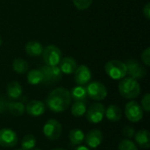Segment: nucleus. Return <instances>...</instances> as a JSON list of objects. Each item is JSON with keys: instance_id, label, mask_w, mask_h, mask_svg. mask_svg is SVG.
Segmentation results:
<instances>
[{"instance_id": "7ed1b4c3", "label": "nucleus", "mask_w": 150, "mask_h": 150, "mask_svg": "<svg viewBox=\"0 0 150 150\" xmlns=\"http://www.w3.org/2000/svg\"><path fill=\"white\" fill-rule=\"evenodd\" d=\"M106 75L113 80H121L127 75V69L125 62L119 60H112L105 65Z\"/></svg>"}, {"instance_id": "b1692460", "label": "nucleus", "mask_w": 150, "mask_h": 150, "mask_svg": "<svg viewBox=\"0 0 150 150\" xmlns=\"http://www.w3.org/2000/svg\"><path fill=\"white\" fill-rule=\"evenodd\" d=\"M43 74L40 69H31L27 74V82L29 84L37 85L43 83Z\"/></svg>"}, {"instance_id": "dca6fc26", "label": "nucleus", "mask_w": 150, "mask_h": 150, "mask_svg": "<svg viewBox=\"0 0 150 150\" xmlns=\"http://www.w3.org/2000/svg\"><path fill=\"white\" fill-rule=\"evenodd\" d=\"M135 143L143 149H148L150 147V134L149 132L147 129H142L139 130L137 133H135L134 136Z\"/></svg>"}, {"instance_id": "c756f323", "label": "nucleus", "mask_w": 150, "mask_h": 150, "mask_svg": "<svg viewBox=\"0 0 150 150\" xmlns=\"http://www.w3.org/2000/svg\"><path fill=\"white\" fill-rule=\"evenodd\" d=\"M122 134L127 139H132V138H134V136L135 134V130L133 127L127 126L122 129Z\"/></svg>"}, {"instance_id": "7c9ffc66", "label": "nucleus", "mask_w": 150, "mask_h": 150, "mask_svg": "<svg viewBox=\"0 0 150 150\" xmlns=\"http://www.w3.org/2000/svg\"><path fill=\"white\" fill-rule=\"evenodd\" d=\"M142 61L147 66L150 65V47H147L142 54Z\"/></svg>"}, {"instance_id": "c85d7f7f", "label": "nucleus", "mask_w": 150, "mask_h": 150, "mask_svg": "<svg viewBox=\"0 0 150 150\" xmlns=\"http://www.w3.org/2000/svg\"><path fill=\"white\" fill-rule=\"evenodd\" d=\"M142 108L143 111L149 112L150 111V94L146 93L142 99Z\"/></svg>"}, {"instance_id": "393cba45", "label": "nucleus", "mask_w": 150, "mask_h": 150, "mask_svg": "<svg viewBox=\"0 0 150 150\" xmlns=\"http://www.w3.org/2000/svg\"><path fill=\"white\" fill-rule=\"evenodd\" d=\"M28 68H29L28 63L24 59L18 58V59H15L12 62V69L16 73L24 74V73L27 72Z\"/></svg>"}, {"instance_id": "ddd939ff", "label": "nucleus", "mask_w": 150, "mask_h": 150, "mask_svg": "<svg viewBox=\"0 0 150 150\" xmlns=\"http://www.w3.org/2000/svg\"><path fill=\"white\" fill-rule=\"evenodd\" d=\"M75 81L77 85H86L91 79V72L86 65H80L75 70Z\"/></svg>"}, {"instance_id": "aec40b11", "label": "nucleus", "mask_w": 150, "mask_h": 150, "mask_svg": "<svg viewBox=\"0 0 150 150\" xmlns=\"http://www.w3.org/2000/svg\"><path fill=\"white\" fill-rule=\"evenodd\" d=\"M69 93L71 99H74L75 101H86L88 97L86 87L84 85H77L72 88Z\"/></svg>"}, {"instance_id": "2eb2a0df", "label": "nucleus", "mask_w": 150, "mask_h": 150, "mask_svg": "<svg viewBox=\"0 0 150 150\" xmlns=\"http://www.w3.org/2000/svg\"><path fill=\"white\" fill-rule=\"evenodd\" d=\"M59 68L62 74L70 75V74H73L75 70L76 69L77 63L74 58L67 56L61 60L59 63Z\"/></svg>"}, {"instance_id": "473e14b6", "label": "nucleus", "mask_w": 150, "mask_h": 150, "mask_svg": "<svg viewBox=\"0 0 150 150\" xmlns=\"http://www.w3.org/2000/svg\"><path fill=\"white\" fill-rule=\"evenodd\" d=\"M75 150H90V149L88 147H86V146H81V145H79Z\"/></svg>"}, {"instance_id": "4468645a", "label": "nucleus", "mask_w": 150, "mask_h": 150, "mask_svg": "<svg viewBox=\"0 0 150 150\" xmlns=\"http://www.w3.org/2000/svg\"><path fill=\"white\" fill-rule=\"evenodd\" d=\"M25 112L29 116L40 117L43 115L46 112V105L42 101L40 100H31L25 105Z\"/></svg>"}, {"instance_id": "a211bd4d", "label": "nucleus", "mask_w": 150, "mask_h": 150, "mask_svg": "<svg viewBox=\"0 0 150 150\" xmlns=\"http://www.w3.org/2000/svg\"><path fill=\"white\" fill-rule=\"evenodd\" d=\"M105 117L112 122H118L122 118V111L116 105H110L107 108H105Z\"/></svg>"}, {"instance_id": "f704fd0d", "label": "nucleus", "mask_w": 150, "mask_h": 150, "mask_svg": "<svg viewBox=\"0 0 150 150\" xmlns=\"http://www.w3.org/2000/svg\"><path fill=\"white\" fill-rule=\"evenodd\" d=\"M2 44H3V40H2V38L0 37V47L2 46Z\"/></svg>"}, {"instance_id": "20e7f679", "label": "nucleus", "mask_w": 150, "mask_h": 150, "mask_svg": "<svg viewBox=\"0 0 150 150\" xmlns=\"http://www.w3.org/2000/svg\"><path fill=\"white\" fill-rule=\"evenodd\" d=\"M41 54L47 66H58L62 60V51L54 45H49L43 48Z\"/></svg>"}, {"instance_id": "f8f14e48", "label": "nucleus", "mask_w": 150, "mask_h": 150, "mask_svg": "<svg viewBox=\"0 0 150 150\" xmlns=\"http://www.w3.org/2000/svg\"><path fill=\"white\" fill-rule=\"evenodd\" d=\"M103 133L98 129H92L89 131L84 136V142L87 144V147L91 149H97L99 147L103 142Z\"/></svg>"}, {"instance_id": "72a5a7b5", "label": "nucleus", "mask_w": 150, "mask_h": 150, "mask_svg": "<svg viewBox=\"0 0 150 150\" xmlns=\"http://www.w3.org/2000/svg\"><path fill=\"white\" fill-rule=\"evenodd\" d=\"M51 150H66V149H62V148H56V149H51Z\"/></svg>"}, {"instance_id": "f03ea898", "label": "nucleus", "mask_w": 150, "mask_h": 150, "mask_svg": "<svg viewBox=\"0 0 150 150\" xmlns=\"http://www.w3.org/2000/svg\"><path fill=\"white\" fill-rule=\"evenodd\" d=\"M119 92L124 98L134 99L139 97L141 93V86L137 80L130 76L124 77L119 83Z\"/></svg>"}, {"instance_id": "e433bc0d", "label": "nucleus", "mask_w": 150, "mask_h": 150, "mask_svg": "<svg viewBox=\"0 0 150 150\" xmlns=\"http://www.w3.org/2000/svg\"><path fill=\"white\" fill-rule=\"evenodd\" d=\"M17 150H23V149H17Z\"/></svg>"}, {"instance_id": "a878e982", "label": "nucleus", "mask_w": 150, "mask_h": 150, "mask_svg": "<svg viewBox=\"0 0 150 150\" xmlns=\"http://www.w3.org/2000/svg\"><path fill=\"white\" fill-rule=\"evenodd\" d=\"M36 145V138L33 134H26L21 142V148L23 150H31Z\"/></svg>"}, {"instance_id": "5701e85b", "label": "nucleus", "mask_w": 150, "mask_h": 150, "mask_svg": "<svg viewBox=\"0 0 150 150\" xmlns=\"http://www.w3.org/2000/svg\"><path fill=\"white\" fill-rule=\"evenodd\" d=\"M7 109L12 115L19 117L25 112V105L22 102L10 101L9 103H7Z\"/></svg>"}, {"instance_id": "1a4fd4ad", "label": "nucleus", "mask_w": 150, "mask_h": 150, "mask_svg": "<svg viewBox=\"0 0 150 150\" xmlns=\"http://www.w3.org/2000/svg\"><path fill=\"white\" fill-rule=\"evenodd\" d=\"M126 118L130 122H139L143 118V110L136 101H129L125 106Z\"/></svg>"}, {"instance_id": "6e6552de", "label": "nucleus", "mask_w": 150, "mask_h": 150, "mask_svg": "<svg viewBox=\"0 0 150 150\" xmlns=\"http://www.w3.org/2000/svg\"><path fill=\"white\" fill-rule=\"evenodd\" d=\"M43 74L44 84H53L59 82L62 77V73L58 66H43L40 69Z\"/></svg>"}, {"instance_id": "423d86ee", "label": "nucleus", "mask_w": 150, "mask_h": 150, "mask_svg": "<svg viewBox=\"0 0 150 150\" xmlns=\"http://www.w3.org/2000/svg\"><path fill=\"white\" fill-rule=\"evenodd\" d=\"M105 107L101 103L92 104L86 111L85 117L87 121L91 124H98L105 118Z\"/></svg>"}, {"instance_id": "cd10ccee", "label": "nucleus", "mask_w": 150, "mask_h": 150, "mask_svg": "<svg viewBox=\"0 0 150 150\" xmlns=\"http://www.w3.org/2000/svg\"><path fill=\"white\" fill-rule=\"evenodd\" d=\"M76 8L79 11L87 10L92 4L93 0H72Z\"/></svg>"}, {"instance_id": "f257e3e1", "label": "nucleus", "mask_w": 150, "mask_h": 150, "mask_svg": "<svg viewBox=\"0 0 150 150\" xmlns=\"http://www.w3.org/2000/svg\"><path fill=\"white\" fill-rule=\"evenodd\" d=\"M71 97L69 91L63 87L53 90L46 99L47 108L54 112H62L66 111L71 104Z\"/></svg>"}, {"instance_id": "412c9836", "label": "nucleus", "mask_w": 150, "mask_h": 150, "mask_svg": "<svg viewBox=\"0 0 150 150\" xmlns=\"http://www.w3.org/2000/svg\"><path fill=\"white\" fill-rule=\"evenodd\" d=\"M84 133L79 128H74L69 132V139L72 145L79 146L84 142Z\"/></svg>"}, {"instance_id": "4be33fe9", "label": "nucleus", "mask_w": 150, "mask_h": 150, "mask_svg": "<svg viewBox=\"0 0 150 150\" xmlns=\"http://www.w3.org/2000/svg\"><path fill=\"white\" fill-rule=\"evenodd\" d=\"M71 114L76 118H80L85 115L87 111L86 101H75L71 105Z\"/></svg>"}, {"instance_id": "2f4dec72", "label": "nucleus", "mask_w": 150, "mask_h": 150, "mask_svg": "<svg viewBox=\"0 0 150 150\" xmlns=\"http://www.w3.org/2000/svg\"><path fill=\"white\" fill-rule=\"evenodd\" d=\"M142 12H143L144 17H145L147 19H149L150 18V4L149 3H148V4L143 7Z\"/></svg>"}, {"instance_id": "f3484780", "label": "nucleus", "mask_w": 150, "mask_h": 150, "mask_svg": "<svg viewBox=\"0 0 150 150\" xmlns=\"http://www.w3.org/2000/svg\"><path fill=\"white\" fill-rule=\"evenodd\" d=\"M6 92H7V96L9 98L12 100H16V99H18L22 96L23 89H22L21 84L18 82L13 81L8 83Z\"/></svg>"}, {"instance_id": "bb28decb", "label": "nucleus", "mask_w": 150, "mask_h": 150, "mask_svg": "<svg viewBox=\"0 0 150 150\" xmlns=\"http://www.w3.org/2000/svg\"><path fill=\"white\" fill-rule=\"evenodd\" d=\"M119 150H138L136 144L132 142L130 139H124L121 140L118 146Z\"/></svg>"}, {"instance_id": "c9c22d12", "label": "nucleus", "mask_w": 150, "mask_h": 150, "mask_svg": "<svg viewBox=\"0 0 150 150\" xmlns=\"http://www.w3.org/2000/svg\"><path fill=\"white\" fill-rule=\"evenodd\" d=\"M31 150H42L41 149H33Z\"/></svg>"}, {"instance_id": "39448f33", "label": "nucleus", "mask_w": 150, "mask_h": 150, "mask_svg": "<svg viewBox=\"0 0 150 150\" xmlns=\"http://www.w3.org/2000/svg\"><path fill=\"white\" fill-rule=\"evenodd\" d=\"M43 134L50 141L59 139L62 133V127L61 123L54 119L48 120L43 126Z\"/></svg>"}, {"instance_id": "0eeeda50", "label": "nucleus", "mask_w": 150, "mask_h": 150, "mask_svg": "<svg viewBox=\"0 0 150 150\" xmlns=\"http://www.w3.org/2000/svg\"><path fill=\"white\" fill-rule=\"evenodd\" d=\"M86 91L89 98L96 101L104 100L107 96V89L106 87L100 82L94 81L86 86Z\"/></svg>"}, {"instance_id": "6ab92c4d", "label": "nucleus", "mask_w": 150, "mask_h": 150, "mask_svg": "<svg viewBox=\"0 0 150 150\" xmlns=\"http://www.w3.org/2000/svg\"><path fill=\"white\" fill-rule=\"evenodd\" d=\"M25 52L28 55L33 57L40 56L43 52V47L42 45L37 41V40H30L25 45Z\"/></svg>"}, {"instance_id": "9d476101", "label": "nucleus", "mask_w": 150, "mask_h": 150, "mask_svg": "<svg viewBox=\"0 0 150 150\" xmlns=\"http://www.w3.org/2000/svg\"><path fill=\"white\" fill-rule=\"evenodd\" d=\"M127 69V74L130 76V77L138 80L142 79L147 75V69L143 65H142L139 62L134 59L127 60V62H125Z\"/></svg>"}, {"instance_id": "9b49d317", "label": "nucleus", "mask_w": 150, "mask_h": 150, "mask_svg": "<svg viewBox=\"0 0 150 150\" xmlns=\"http://www.w3.org/2000/svg\"><path fill=\"white\" fill-rule=\"evenodd\" d=\"M18 143V135L11 128L0 130V146L4 148H13Z\"/></svg>"}]
</instances>
